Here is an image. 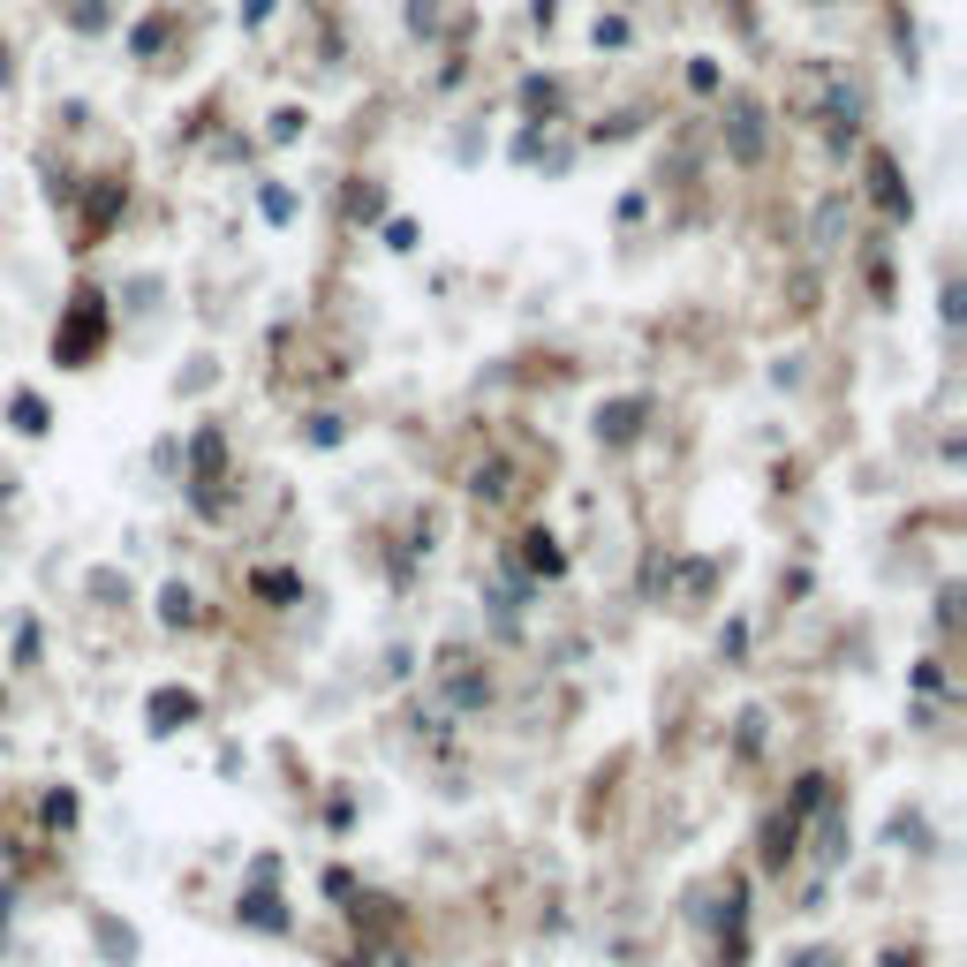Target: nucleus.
I'll list each match as a JSON object with an SVG mask.
<instances>
[{
    "mask_svg": "<svg viewBox=\"0 0 967 967\" xmlns=\"http://www.w3.org/2000/svg\"><path fill=\"white\" fill-rule=\"evenodd\" d=\"M635 416H643V401H620V408L605 416V431H612V439H628V431H635Z\"/></svg>",
    "mask_w": 967,
    "mask_h": 967,
    "instance_id": "nucleus-3",
    "label": "nucleus"
},
{
    "mask_svg": "<svg viewBox=\"0 0 967 967\" xmlns=\"http://www.w3.org/2000/svg\"><path fill=\"white\" fill-rule=\"evenodd\" d=\"M91 340H99V295H76V325H68V340H53L68 363L91 356Z\"/></svg>",
    "mask_w": 967,
    "mask_h": 967,
    "instance_id": "nucleus-1",
    "label": "nucleus"
},
{
    "mask_svg": "<svg viewBox=\"0 0 967 967\" xmlns=\"http://www.w3.org/2000/svg\"><path fill=\"white\" fill-rule=\"evenodd\" d=\"M152 718H159V733H174V718H197V696H174V688H159V696H152Z\"/></svg>",
    "mask_w": 967,
    "mask_h": 967,
    "instance_id": "nucleus-2",
    "label": "nucleus"
}]
</instances>
